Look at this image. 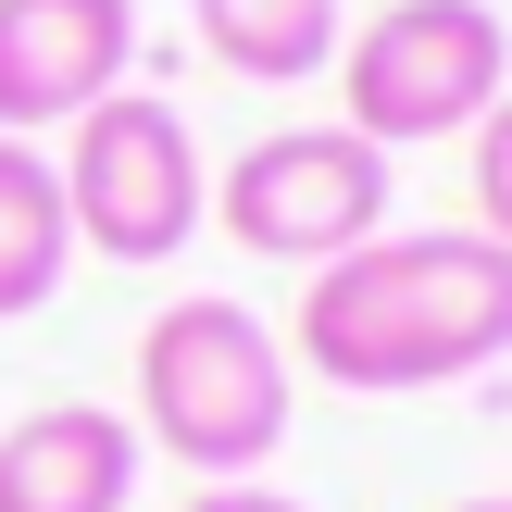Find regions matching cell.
<instances>
[{
	"mask_svg": "<svg viewBox=\"0 0 512 512\" xmlns=\"http://www.w3.org/2000/svg\"><path fill=\"white\" fill-rule=\"evenodd\" d=\"M300 375L338 400H425L512 363V250L475 225H375L363 250L313 263L300 288Z\"/></svg>",
	"mask_w": 512,
	"mask_h": 512,
	"instance_id": "cell-1",
	"label": "cell"
},
{
	"mask_svg": "<svg viewBox=\"0 0 512 512\" xmlns=\"http://www.w3.org/2000/svg\"><path fill=\"white\" fill-rule=\"evenodd\" d=\"M125 425H138V450H163L200 488H250L300 425V363L250 300L188 288L138 325V413Z\"/></svg>",
	"mask_w": 512,
	"mask_h": 512,
	"instance_id": "cell-2",
	"label": "cell"
},
{
	"mask_svg": "<svg viewBox=\"0 0 512 512\" xmlns=\"http://www.w3.org/2000/svg\"><path fill=\"white\" fill-rule=\"evenodd\" d=\"M338 100L350 138L375 150H425V138H475L512 100V25L500 0H388L338 38Z\"/></svg>",
	"mask_w": 512,
	"mask_h": 512,
	"instance_id": "cell-3",
	"label": "cell"
},
{
	"mask_svg": "<svg viewBox=\"0 0 512 512\" xmlns=\"http://www.w3.org/2000/svg\"><path fill=\"white\" fill-rule=\"evenodd\" d=\"M63 213H75V250L100 263H175V250L213 225V163H200V125L175 113L163 88H113L100 113L63 125Z\"/></svg>",
	"mask_w": 512,
	"mask_h": 512,
	"instance_id": "cell-4",
	"label": "cell"
},
{
	"mask_svg": "<svg viewBox=\"0 0 512 512\" xmlns=\"http://www.w3.org/2000/svg\"><path fill=\"white\" fill-rule=\"evenodd\" d=\"M388 150L350 138V125H275V138H250L238 163L213 175V225L250 250V263H338V250H363L375 225H388Z\"/></svg>",
	"mask_w": 512,
	"mask_h": 512,
	"instance_id": "cell-5",
	"label": "cell"
},
{
	"mask_svg": "<svg viewBox=\"0 0 512 512\" xmlns=\"http://www.w3.org/2000/svg\"><path fill=\"white\" fill-rule=\"evenodd\" d=\"M113 88H138V0H0V138H50Z\"/></svg>",
	"mask_w": 512,
	"mask_h": 512,
	"instance_id": "cell-6",
	"label": "cell"
},
{
	"mask_svg": "<svg viewBox=\"0 0 512 512\" xmlns=\"http://www.w3.org/2000/svg\"><path fill=\"white\" fill-rule=\"evenodd\" d=\"M138 463L150 450L113 400H38L0 425V512H125Z\"/></svg>",
	"mask_w": 512,
	"mask_h": 512,
	"instance_id": "cell-7",
	"label": "cell"
},
{
	"mask_svg": "<svg viewBox=\"0 0 512 512\" xmlns=\"http://www.w3.org/2000/svg\"><path fill=\"white\" fill-rule=\"evenodd\" d=\"M75 275V213H63V175H50L38 138H0V325L50 313Z\"/></svg>",
	"mask_w": 512,
	"mask_h": 512,
	"instance_id": "cell-8",
	"label": "cell"
},
{
	"mask_svg": "<svg viewBox=\"0 0 512 512\" xmlns=\"http://www.w3.org/2000/svg\"><path fill=\"white\" fill-rule=\"evenodd\" d=\"M200 50H213L225 75H250V88H313L325 63H338V0H188Z\"/></svg>",
	"mask_w": 512,
	"mask_h": 512,
	"instance_id": "cell-9",
	"label": "cell"
},
{
	"mask_svg": "<svg viewBox=\"0 0 512 512\" xmlns=\"http://www.w3.org/2000/svg\"><path fill=\"white\" fill-rule=\"evenodd\" d=\"M475 238H500V250H512V100L475 125Z\"/></svg>",
	"mask_w": 512,
	"mask_h": 512,
	"instance_id": "cell-10",
	"label": "cell"
},
{
	"mask_svg": "<svg viewBox=\"0 0 512 512\" xmlns=\"http://www.w3.org/2000/svg\"><path fill=\"white\" fill-rule=\"evenodd\" d=\"M188 512H313V500H288V488L250 475V488H188Z\"/></svg>",
	"mask_w": 512,
	"mask_h": 512,
	"instance_id": "cell-11",
	"label": "cell"
},
{
	"mask_svg": "<svg viewBox=\"0 0 512 512\" xmlns=\"http://www.w3.org/2000/svg\"><path fill=\"white\" fill-rule=\"evenodd\" d=\"M450 512H512V488H488V500H450Z\"/></svg>",
	"mask_w": 512,
	"mask_h": 512,
	"instance_id": "cell-12",
	"label": "cell"
}]
</instances>
